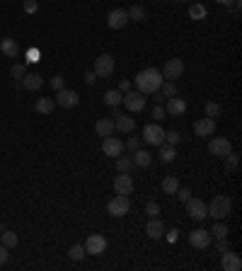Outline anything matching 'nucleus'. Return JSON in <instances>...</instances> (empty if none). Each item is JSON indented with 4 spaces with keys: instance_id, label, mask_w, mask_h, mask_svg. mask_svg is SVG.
Wrapping results in <instances>:
<instances>
[{
    "instance_id": "1",
    "label": "nucleus",
    "mask_w": 242,
    "mask_h": 271,
    "mask_svg": "<svg viewBox=\"0 0 242 271\" xmlns=\"http://www.w3.org/2000/svg\"><path fill=\"white\" fill-rule=\"evenodd\" d=\"M136 88L138 92H143V94H153L155 90H160V85H162V73L157 70V68H145V70H141L136 78Z\"/></svg>"
},
{
    "instance_id": "2",
    "label": "nucleus",
    "mask_w": 242,
    "mask_h": 271,
    "mask_svg": "<svg viewBox=\"0 0 242 271\" xmlns=\"http://www.w3.org/2000/svg\"><path fill=\"white\" fill-rule=\"evenodd\" d=\"M206 208H208V216H213L216 221H223V218H228V216L233 213V199L220 194V196H216Z\"/></svg>"
},
{
    "instance_id": "3",
    "label": "nucleus",
    "mask_w": 242,
    "mask_h": 271,
    "mask_svg": "<svg viewBox=\"0 0 242 271\" xmlns=\"http://www.w3.org/2000/svg\"><path fill=\"white\" fill-rule=\"evenodd\" d=\"M121 104H124L129 112H143V109H145V94H143V92H138V90L124 92Z\"/></svg>"
},
{
    "instance_id": "4",
    "label": "nucleus",
    "mask_w": 242,
    "mask_h": 271,
    "mask_svg": "<svg viewBox=\"0 0 242 271\" xmlns=\"http://www.w3.org/2000/svg\"><path fill=\"white\" fill-rule=\"evenodd\" d=\"M107 211H109L114 218H121V216H126L129 211H131V201H129V196H124V194H116L109 203H107Z\"/></svg>"
},
{
    "instance_id": "5",
    "label": "nucleus",
    "mask_w": 242,
    "mask_h": 271,
    "mask_svg": "<svg viewBox=\"0 0 242 271\" xmlns=\"http://www.w3.org/2000/svg\"><path fill=\"white\" fill-rule=\"evenodd\" d=\"M97 78H107L114 73V56L111 53H102V56H97V61H95V70H92Z\"/></svg>"
},
{
    "instance_id": "6",
    "label": "nucleus",
    "mask_w": 242,
    "mask_h": 271,
    "mask_svg": "<svg viewBox=\"0 0 242 271\" xmlns=\"http://www.w3.org/2000/svg\"><path fill=\"white\" fill-rule=\"evenodd\" d=\"M143 140H145L148 145H162V143H165V131H162V126H160V124H148V126L143 129Z\"/></svg>"
},
{
    "instance_id": "7",
    "label": "nucleus",
    "mask_w": 242,
    "mask_h": 271,
    "mask_svg": "<svg viewBox=\"0 0 242 271\" xmlns=\"http://www.w3.org/2000/svg\"><path fill=\"white\" fill-rule=\"evenodd\" d=\"M53 102L58 104V107H78V102H80V94L75 90H68V88H63V90H56V97H53Z\"/></svg>"
},
{
    "instance_id": "8",
    "label": "nucleus",
    "mask_w": 242,
    "mask_h": 271,
    "mask_svg": "<svg viewBox=\"0 0 242 271\" xmlns=\"http://www.w3.org/2000/svg\"><path fill=\"white\" fill-rule=\"evenodd\" d=\"M211 232L208 230H203V227H196V230H192L189 232V245L196 249H208V245H211Z\"/></svg>"
},
{
    "instance_id": "9",
    "label": "nucleus",
    "mask_w": 242,
    "mask_h": 271,
    "mask_svg": "<svg viewBox=\"0 0 242 271\" xmlns=\"http://www.w3.org/2000/svg\"><path fill=\"white\" fill-rule=\"evenodd\" d=\"M160 73H162L165 80H175V78H179L184 73V61L182 58H167V63L162 66Z\"/></svg>"
},
{
    "instance_id": "10",
    "label": "nucleus",
    "mask_w": 242,
    "mask_h": 271,
    "mask_svg": "<svg viewBox=\"0 0 242 271\" xmlns=\"http://www.w3.org/2000/svg\"><path fill=\"white\" fill-rule=\"evenodd\" d=\"M114 191H116V194H124V196L133 194V177H131V172H119V175H116V180H114Z\"/></svg>"
},
{
    "instance_id": "11",
    "label": "nucleus",
    "mask_w": 242,
    "mask_h": 271,
    "mask_svg": "<svg viewBox=\"0 0 242 271\" xmlns=\"http://www.w3.org/2000/svg\"><path fill=\"white\" fill-rule=\"evenodd\" d=\"M187 213H189L192 221H203V218H208V208H206V203L201 201V199H189V201H187Z\"/></svg>"
},
{
    "instance_id": "12",
    "label": "nucleus",
    "mask_w": 242,
    "mask_h": 271,
    "mask_svg": "<svg viewBox=\"0 0 242 271\" xmlns=\"http://www.w3.org/2000/svg\"><path fill=\"white\" fill-rule=\"evenodd\" d=\"M107 24H109V29H124V27L129 24V12H126L124 7L111 10L109 15H107Z\"/></svg>"
},
{
    "instance_id": "13",
    "label": "nucleus",
    "mask_w": 242,
    "mask_h": 271,
    "mask_svg": "<svg viewBox=\"0 0 242 271\" xmlns=\"http://www.w3.org/2000/svg\"><path fill=\"white\" fill-rule=\"evenodd\" d=\"M104 249H107V237L99 235V232L90 235L88 240H85V252H88V254H102Z\"/></svg>"
},
{
    "instance_id": "14",
    "label": "nucleus",
    "mask_w": 242,
    "mask_h": 271,
    "mask_svg": "<svg viewBox=\"0 0 242 271\" xmlns=\"http://www.w3.org/2000/svg\"><path fill=\"white\" fill-rule=\"evenodd\" d=\"M208 150H211V155H216V158H225L228 153H233V145H230L228 138H211Z\"/></svg>"
},
{
    "instance_id": "15",
    "label": "nucleus",
    "mask_w": 242,
    "mask_h": 271,
    "mask_svg": "<svg viewBox=\"0 0 242 271\" xmlns=\"http://www.w3.org/2000/svg\"><path fill=\"white\" fill-rule=\"evenodd\" d=\"M102 150H104V155H109V158H119V155L124 153V140H119V138H114V136H107V138L102 140Z\"/></svg>"
},
{
    "instance_id": "16",
    "label": "nucleus",
    "mask_w": 242,
    "mask_h": 271,
    "mask_svg": "<svg viewBox=\"0 0 242 271\" xmlns=\"http://www.w3.org/2000/svg\"><path fill=\"white\" fill-rule=\"evenodd\" d=\"M194 134L201 136V138H208V136H213V134H216V119H208V116L198 119L196 124H194Z\"/></svg>"
},
{
    "instance_id": "17",
    "label": "nucleus",
    "mask_w": 242,
    "mask_h": 271,
    "mask_svg": "<svg viewBox=\"0 0 242 271\" xmlns=\"http://www.w3.org/2000/svg\"><path fill=\"white\" fill-rule=\"evenodd\" d=\"M116 119H114V131H121V134H133V129H136V121H133V116L129 114H114Z\"/></svg>"
},
{
    "instance_id": "18",
    "label": "nucleus",
    "mask_w": 242,
    "mask_h": 271,
    "mask_svg": "<svg viewBox=\"0 0 242 271\" xmlns=\"http://www.w3.org/2000/svg\"><path fill=\"white\" fill-rule=\"evenodd\" d=\"M220 267H223L225 271H240L242 269V259L235 254V252L228 249V252L220 254Z\"/></svg>"
},
{
    "instance_id": "19",
    "label": "nucleus",
    "mask_w": 242,
    "mask_h": 271,
    "mask_svg": "<svg viewBox=\"0 0 242 271\" xmlns=\"http://www.w3.org/2000/svg\"><path fill=\"white\" fill-rule=\"evenodd\" d=\"M165 112L167 116H182V114L187 112V102L182 99V97H167V104H165Z\"/></svg>"
},
{
    "instance_id": "20",
    "label": "nucleus",
    "mask_w": 242,
    "mask_h": 271,
    "mask_svg": "<svg viewBox=\"0 0 242 271\" xmlns=\"http://www.w3.org/2000/svg\"><path fill=\"white\" fill-rule=\"evenodd\" d=\"M20 85H22L24 90L37 92V90H42V88H44V78H42L39 73H27V75L22 78V83H20Z\"/></svg>"
},
{
    "instance_id": "21",
    "label": "nucleus",
    "mask_w": 242,
    "mask_h": 271,
    "mask_svg": "<svg viewBox=\"0 0 242 271\" xmlns=\"http://www.w3.org/2000/svg\"><path fill=\"white\" fill-rule=\"evenodd\" d=\"M145 232H148V237H150V240H160V237L165 235V223H162V221L155 216V218H150V221H148Z\"/></svg>"
},
{
    "instance_id": "22",
    "label": "nucleus",
    "mask_w": 242,
    "mask_h": 271,
    "mask_svg": "<svg viewBox=\"0 0 242 271\" xmlns=\"http://www.w3.org/2000/svg\"><path fill=\"white\" fill-rule=\"evenodd\" d=\"M53 107H56L53 97H39L37 104H34V109H37L39 114H53Z\"/></svg>"
},
{
    "instance_id": "23",
    "label": "nucleus",
    "mask_w": 242,
    "mask_h": 271,
    "mask_svg": "<svg viewBox=\"0 0 242 271\" xmlns=\"http://www.w3.org/2000/svg\"><path fill=\"white\" fill-rule=\"evenodd\" d=\"M95 131H97V136L107 138V136L114 134V121H111V119H99V121L95 124Z\"/></svg>"
},
{
    "instance_id": "24",
    "label": "nucleus",
    "mask_w": 242,
    "mask_h": 271,
    "mask_svg": "<svg viewBox=\"0 0 242 271\" xmlns=\"http://www.w3.org/2000/svg\"><path fill=\"white\" fill-rule=\"evenodd\" d=\"M133 165L136 167H150V153L148 150H133Z\"/></svg>"
},
{
    "instance_id": "25",
    "label": "nucleus",
    "mask_w": 242,
    "mask_h": 271,
    "mask_svg": "<svg viewBox=\"0 0 242 271\" xmlns=\"http://www.w3.org/2000/svg\"><path fill=\"white\" fill-rule=\"evenodd\" d=\"M0 51H2L7 58H15V56H17V44H15V39H0Z\"/></svg>"
},
{
    "instance_id": "26",
    "label": "nucleus",
    "mask_w": 242,
    "mask_h": 271,
    "mask_svg": "<svg viewBox=\"0 0 242 271\" xmlns=\"http://www.w3.org/2000/svg\"><path fill=\"white\" fill-rule=\"evenodd\" d=\"M121 97H124V92L107 90L104 92V104H107V107H119V104H121Z\"/></svg>"
},
{
    "instance_id": "27",
    "label": "nucleus",
    "mask_w": 242,
    "mask_h": 271,
    "mask_svg": "<svg viewBox=\"0 0 242 271\" xmlns=\"http://www.w3.org/2000/svg\"><path fill=\"white\" fill-rule=\"evenodd\" d=\"M160 148V160L162 162H175V158H177V150H175V145H157Z\"/></svg>"
},
{
    "instance_id": "28",
    "label": "nucleus",
    "mask_w": 242,
    "mask_h": 271,
    "mask_svg": "<svg viewBox=\"0 0 242 271\" xmlns=\"http://www.w3.org/2000/svg\"><path fill=\"white\" fill-rule=\"evenodd\" d=\"M126 12H129V22H143L145 20V7L143 5H133Z\"/></svg>"
},
{
    "instance_id": "29",
    "label": "nucleus",
    "mask_w": 242,
    "mask_h": 271,
    "mask_svg": "<svg viewBox=\"0 0 242 271\" xmlns=\"http://www.w3.org/2000/svg\"><path fill=\"white\" fill-rule=\"evenodd\" d=\"M0 240H2V245L10 249V247H15L17 242H20V237H17V232H10V230H2L0 232Z\"/></svg>"
},
{
    "instance_id": "30",
    "label": "nucleus",
    "mask_w": 242,
    "mask_h": 271,
    "mask_svg": "<svg viewBox=\"0 0 242 271\" xmlns=\"http://www.w3.org/2000/svg\"><path fill=\"white\" fill-rule=\"evenodd\" d=\"M206 15H208V10H206L201 2H194V5L189 7V17H192V20H203Z\"/></svg>"
},
{
    "instance_id": "31",
    "label": "nucleus",
    "mask_w": 242,
    "mask_h": 271,
    "mask_svg": "<svg viewBox=\"0 0 242 271\" xmlns=\"http://www.w3.org/2000/svg\"><path fill=\"white\" fill-rule=\"evenodd\" d=\"M160 92H162V97H165V99H167V97H175V94H177L175 80H162V85H160Z\"/></svg>"
},
{
    "instance_id": "32",
    "label": "nucleus",
    "mask_w": 242,
    "mask_h": 271,
    "mask_svg": "<svg viewBox=\"0 0 242 271\" xmlns=\"http://www.w3.org/2000/svg\"><path fill=\"white\" fill-rule=\"evenodd\" d=\"M10 75H12V80H15V83H22V78L27 75V68H24V63H15V66L10 68Z\"/></svg>"
},
{
    "instance_id": "33",
    "label": "nucleus",
    "mask_w": 242,
    "mask_h": 271,
    "mask_svg": "<svg viewBox=\"0 0 242 271\" xmlns=\"http://www.w3.org/2000/svg\"><path fill=\"white\" fill-rule=\"evenodd\" d=\"M203 112H206V116H208V119H216V116H220V112H223V107H220L218 102H206Z\"/></svg>"
},
{
    "instance_id": "34",
    "label": "nucleus",
    "mask_w": 242,
    "mask_h": 271,
    "mask_svg": "<svg viewBox=\"0 0 242 271\" xmlns=\"http://www.w3.org/2000/svg\"><path fill=\"white\" fill-rule=\"evenodd\" d=\"M177 189H179L177 177H165V180H162V191H165V194H175Z\"/></svg>"
},
{
    "instance_id": "35",
    "label": "nucleus",
    "mask_w": 242,
    "mask_h": 271,
    "mask_svg": "<svg viewBox=\"0 0 242 271\" xmlns=\"http://www.w3.org/2000/svg\"><path fill=\"white\" fill-rule=\"evenodd\" d=\"M68 254H70V259H73V262H80V259H85V254H88V252H85V245H73Z\"/></svg>"
},
{
    "instance_id": "36",
    "label": "nucleus",
    "mask_w": 242,
    "mask_h": 271,
    "mask_svg": "<svg viewBox=\"0 0 242 271\" xmlns=\"http://www.w3.org/2000/svg\"><path fill=\"white\" fill-rule=\"evenodd\" d=\"M211 237H216V240H218V237H228V226L218 221L216 226L211 227Z\"/></svg>"
},
{
    "instance_id": "37",
    "label": "nucleus",
    "mask_w": 242,
    "mask_h": 271,
    "mask_svg": "<svg viewBox=\"0 0 242 271\" xmlns=\"http://www.w3.org/2000/svg\"><path fill=\"white\" fill-rule=\"evenodd\" d=\"M131 167H133V160H129V158H116V170L119 172H131Z\"/></svg>"
},
{
    "instance_id": "38",
    "label": "nucleus",
    "mask_w": 242,
    "mask_h": 271,
    "mask_svg": "<svg viewBox=\"0 0 242 271\" xmlns=\"http://www.w3.org/2000/svg\"><path fill=\"white\" fill-rule=\"evenodd\" d=\"M238 170V155L235 153H228L225 155V172H235Z\"/></svg>"
},
{
    "instance_id": "39",
    "label": "nucleus",
    "mask_w": 242,
    "mask_h": 271,
    "mask_svg": "<svg viewBox=\"0 0 242 271\" xmlns=\"http://www.w3.org/2000/svg\"><path fill=\"white\" fill-rule=\"evenodd\" d=\"M175 194H177V199H179V201H184V203L192 199V189H189V186H179Z\"/></svg>"
},
{
    "instance_id": "40",
    "label": "nucleus",
    "mask_w": 242,
    "mask_h": 271,
    "mask_svg": "<svg viewBox=\"0 0 242 271\" xmlns=\"http://www.w3.org/2000/svg\"><path fill=\"white\" fill-rule=\"evenodd\" d=\"M179 131H165V140H167V145H177L179 143Z\"/></svg>"
},
{
    "instance_id": "41",
    "label": "nucleus",
    "mask_w": 242,
    "mask_h": 271,
    "mask_svg": "<svg viewBox=\"0 0 242 271\" xmlns=\"http://www.w3.org/2000/svg\"><path fill=\"white\" fill-rule=\"evenodd\" d=\"M51 88H53V90H63V88H66V78H63V75H56V78L51 80Z\"/></svg>"
},
{
    "instance_id": "42",
    "label": "nucleus",
    "mask_w": 242,
    "mask_h": 271,
    "mask_svg": "<svg viewBox=\"0 0 242 271\" xmlns=\"http://www.w3.org/2000/svg\"><path fill=\"white\" fill-rule=\"evenodd\" d=\"M37 10H39L37 0H24V12H27V15H34Z\"/></svg>"
},
{
    "instance_id": "43",
    "label": "nucleus",
    "mask_w": 242,
    "mask_h": 271,
    "mask_svg": "<svg viewBox=\"0 0 242 271\" xmlns=\"http://www.w3.org/2000/svg\"><path fill=\"white\" fill-rule=\"evenodd\" d=\"M145 213H148L150 218H155V216L160 213V206H157V201H148V206H145Z\"/></svg>"
},
{
    "instance_id": "44",
    "label": "nucleus",
    "mask_w": 242,
    "mask_h": 271,
    "mask_svg": "<svg viewBox=\"0 0 242 271\" xmlns=\"http://www.w3.org/2000/svg\"><path fill=\"white\" fill-rule=\"evenodd\" d=\"M124 148H129V150H138L141 148V138H136V136H131L126 143H124Z\"/></svg>"
},
{
    "instance_id": "45",
    "label": "nucleus",
    "mask_w": 242,
    "mask_h": 271,
    "mask_svg": "<svg viewBox=\"0 0 242 271\" xmlns=\"http://www.w3.org/2000/svg\"><path fill=\"white\" fill-rule=\"evenodd\" d=\"M165 116H167V112H165V107H162V104H157V107L153 109V119H155V121H162Z\"/></svg>"
},
{
    "instance_id": "46",
    "label": "nucleus",
    "mask_w": 242,
    "mask_h": 271,
    "mask_svg": "<svg viewBox=\"0 0 242 271\" xmlns=\"http://www.w3.org/2000/svg\"><path fill=\"white\" fill-rule=\"evenodd\" d=\"M216 249H218L220 254H223V252H228V249H230V245H228V237H218V242H216Z\"/></svg>"
},
{
    "instance_id": "47",
    "label": "nucleus",
    "mask_w": 242,
    "mask_h": 271,
    "mask_svg": "<svg viewBox=\"0 0 242 271\" xmlns=\"http://www.w3.org/2000/svg\"><path fill=\"white\" fill-rule=\"evenodd\" d=\"M39 61V51L37 48H29L27 51V63H37Z\"/></svg>"
},
{
    "instance_id": "48",
    "label": "nucleus",
    "mask_w": 242,
    "mask_h": 271,
    "mask_svg": "<svg viewBox=\"0 0 242 271\" xmlns=\"http://www.w3.org/2000/svg\"><path fill=\"white\" fill-rule=\"evenodd\" d=\"M7 257H10V252H7V247H5V245L0 242V267H2V264L7 262Z\"/></svg>"
},
{
    "instance_id": "49",
    "label": "nucleus",
    "mask_w": 242,
    "mask_h": 271,
    "mask_svg": "<svg viewBox=\"0 0 242 271\" xmlns=\"http://www.w3.org/2000/svg\"><path fill=\"white\" fill-rule=\"evenodd\" d=\"M95 80H97V75H95L92 70H88V73H85V83H88V85H95Z\"/></svg>"
},
{
    "instance_id": "50",
    "label": "nucleus",
    "mask_w": 242,
    "mask_h": 271,
    "mask_svg": "<svg viewBox=\"0 0 242 271\" xmlns=\"http://www.w3.org/2000/svg\"><path fill=\"white\" fill-rule=\"evenodd\" d=\"M153 99H155V104H162V102H165V97H162V92L160 90L153 92Z\"/></svg>"
},
{
    "instance_id": "51",
    "label": "nucleus",
    "mask_w": 242,
    "mask_h": 271,
    "mask_svg": "<svg viewBox=\"0 0 242 271\" xmlns=\"http://www.w3.org/2000/svg\"><path fill=\"white\" fill-rule=\"evenodd\" d=\"M131 90V83L129 80H121V85H119V92H129Z\"/></svg>"
},
{
    "instance_id": "52",
    "label": "nucleus",
    "mask_w": 242,
    "mask_h": 271,
    "mask_svg": "<svg viewBox=\"0 0 242 271\" xmlns=\"http://www.w3.org/2000/svg\"><path fill=\"white\" fill-rule=\"evenodd\" d=\"M218 5H233V0H216Z\"/></svg>"
},
{
    "instance_id": "53",
    "label": "nucleus",
    "mask_w": 242,
    "mask_h": 271,
    "mask_svg": "<svg viewBox=\"0 0 242 271\" xmlns=\"http://www.w3.org/2000/svg\"><path fill=\"white\" fill-rule=\"evenodd\" d=\"M175 2H187V0H175Z\"/></svg>"
}]
</instances>
